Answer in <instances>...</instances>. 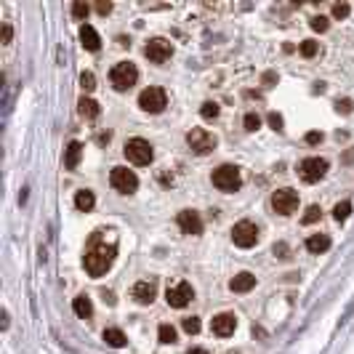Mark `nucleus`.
<instances>
[{
    "label": "nucleus",
    "mask_w": 354,
    "mask_h": 354,
    "mask_svg": "<svg viewBox=\"0 0 354 354\" xmlns=\"http://www.w3.org/2000/svg\"><path fill=\"white\" fill-rule=\"evenodd\" d=\"M115 256H117V248L115 245H107V242H93L85 253L83 264H85V272L91 277H101L112 264H115Z\"/></svg>",
    "instance_id": "1"
},
{
    "label": "nucleus",
    "mask_w": 354,
    "mask_h": 354,
    "mask_svg": "<svg viewBox=\"0 0 354 354\" xmlns=\"http://www.w3.org/2000/svg\"><path fill=\"white\" fill-rule=\"evenodd\" d=\"M210 181H213V186L221 189V192H237L240 184H242L237 165H221V168H216L213 176H210Z\"/></svg>",
    "instance_id": "2"
},
{
    "label": "nucleus",
    "mask_w": 354,
    "mask_h": 354,
    "mask_svg": "<svg viewBox=\"0 0 354 354\" xmlns=\"http://www.w3.org/2000/svg\"><path fill=\"white\" fill-rule=\"evenodd\" d=\"M123 152L133 165H149L155 160V149H152V144L147 139H128Z\"/></svg>",
    "instance_id": "3"
},
{
    "label": "nucleus",
    "mask_w": 354,
    "mask_h": 354,
    "mask_svg": "<svg viewBox=\"0 0 354 354\" xmlns=\"http://www.w3.org/2000/svg\"><path fill=\"white\" fill-rule=\"evenodd\" d=\"M139 107L144 112H149V115H157V112H163L165 107H168V93H165L163 88H157V85L144 88L139 93Z\"/></svg>",
    "instance_id": "4"
},
{
    "label": "nucleus",
    "mask_w": 354,
    "mask_h": 354,
    "mask_svg": "<svg viewBox=\"0 0 354 354\" xmlns=\"http://www.w3.org/2000/svg\"><path fill=\"white\" fill-rule=\"evenodd\" d=\"M110 80H112V85H115V91H128L130 85H136V80H139V70H136V64H130V61H120V64L112 67Z\"/></svg>",
    "instance_id": "5"
},
{
    "label": "nucleus",
    "mask_w": 354,
    "mask_h": 354,
    "mask_svg": "<svg viewBox=\"0 0 354 354\" xmlns=\"http://www.w3.org/2000/svg\"><path fill=\"white\" fill-rule=\"evenodd\" d=\"M186 144H189V149L195 155H208V152H213L219 147V139L213 133H208L205 128H192L186 133Z\"/></svg>",
    "instance_id": "6"
},
{
    "label": "nucleus",
    "mask_w": 354,
    "mask_h": 354,
    "mask_svg": "<svg viewBox=\"0 0 354 354\" xmlns=\"http://www.w3.org/2000/svg\"><path fill=\"white\" fill-rule=\"evenodd\" d=\"M232 242L237 248H253L259 242V226L253 221H240V224L232 226Z\"/></svg>",
    "instance_id": "7"
},
{
    "label": "nucleus",
    "mask_w": 354,
    "mask_h": 354,
    "mask_svg": "<svg viewBox=\"0 0 354 354\" xmlns=\"http://www.w3.org/2000/svg\"><path fill=\"white\" fill-rule=\"evenodd\" d=\"M272 208H275L279 216L296 213V208H298V192L290 189V186H285V189H277L275 195H272Z\"/></svg>",
    "instance_id": "8"
},
{
    "label": "nucleus",
    "mask_w": 354,
    "mask_h": 354,
    "mask_svg": "<svg viewBox=\"0 0 354 354\" xmlns=\"http://www.w3.org/2000/svg\"><path fill=\"white\" fill-rule=\"evenodd\" d=\"M298 173H301V179H304L306 184H315V181H319L325 173H328V160H325V157H306V160H301Z\"/></svg>",
    "instance_id": "9"
},
{
    "label": "nucleus",
    "mask_w": 354,
    "mask_h": 354,
    "mask_svg": "<svg viewBox=\"0 0 354 354\" xmlns=\"http://www.w3.org/2000/svg\"><path fill=\"white\" fill-rule=\"evenodd\" d=\"M112 186L120 192V195H130V192H136V186H139V179H136L133 170L123 168V165H117V168H112V176H110Z\"/></svg>",
    "instance_id": "10"
},
{
    "label": "nucleus",
    "mask_w": 354,
    "mask_h": 354,
    "mask_svg": "<svg viewBox=\"0 0 354 354\" xmlns=\"http://www.w3.org/2000/svg\"><path fill=\"white\" fill-rule=\"evenodd\" d=\"M192 298H195V288H192L189 282H179V285H173V288H168V293H165V301H168V306H173V309H184Z\"/></svg>",
    "instance_id": "11"
},
{
    "label": "nucleus",
    "mask_w": 354,
    "mask_h": 354,
    "mask_svg": "<svg viewBox=\"0 0 354 354\" xmlns=\"http://www.w3.org/2000/svg\"><path fill=\"white\" fill-rule=\"evenodd\" d=\"M170 54H173V45H170L168 40H163V37L149 40L147 48H144V56L149 61H155V64H165V61L170 59Z\"/></svg>",
    "instance_id": "12"
},
{
    "label": "nucleus",
    "mask_w": 354,
    "mask_h": 354,
    "mask_svg": "<svg viewBox=\"0 0 354 354\" xmlns=\"http://www.w3.org/2000/svg\"><path fill=\"white\" fill-rule=\"evenodd\" d=\"M176 224H179V229L184 232V235H203V219H200L197 210H181L179 216H176Z\"/></svg>",
    "instance_id": "13"
},
{
    "label": "nucleus",
    "mask_w": 354,
    "mask_h": 354,
    "mask_svg": "<svg viewBox=\"0 0 354 354\" xmlns=\"http://www.w3.org/2000/svg\"><path fill=\"white\" fill-rule=\"evenodd\" d=\"M130 296L136 298V304L149 306L152 301L157 298V285L152 282V279H139V282L133 285V290H130Z\"/></svg>",
    "instance_id": "14"
},
{
    "label": "nucleus",
    "mask_w": 354,
    "mask_h": 354,
    "mask_svg": "<svg viewBox=\"0 0 354 354\" xmlns=\"http://www.w3.org/2000/svg\"><path fill=\"white\" fill-rule=\"evenodd\" d=\"M237 328V317L229 315V312H221V315L213 317V322H210V330H213L219 338H229L232 333H235Z\"/></svg>",
    "instance_id": "15"
},
{
    "label": "nucleus",
    "mask_w": 354,
    "mask_h": 354,
    "mask_svg": "<svg viewBox=\"0 0 354 354\" xmlns=\"http://www.w3.org/2000/svg\"><path fill=\"white\" fill-rule=\"evenodd\" d=\"M256 288V275H250V272H240L237 277H232L229 282V290L232 293H248V290Z\"/></svg>",
    "instance_id": "16"
},
{
    "label": "nucleus",
    "mask_w": 354,
    "mask_h": 354,
    "mask_svg": "<svg viewBox=\"0 0 354 354\" xmlns=\"http://www.w3.org/2000/svg\"><path fill=\"white\" fill-rule=\"evenodd\" d=\"M80 43H83L85 51H99L101 48V37H99V32H96L91 24L80 27Z\"/></svg>",
    "instance_id": "17"
},
{
    "label": "nucleus",
    "mask_w": 354,
    "mask_h": 354,
    "mask_svg": "<svg viewBox=\"0 0 354 354\" xmlns=\"http://www.w3.org/2000/svg\"><path fill=\"white\" fill-rule=\"evenodd\" d=\"M72 309H75V315L80 319H91V317H93V304H91L88 296H77V298L72 301Z\"/></svg>",
    "instance_id": "18"
},
{
    "label": "nucleus",
    "mask_w": 354,
    "mask_h": 354,
    "mask_svg": "<svg viewBox=\"0 0 354 354\" xmlns=\"http://www.w3.org/2000/svg\"><path fill=\"white\" fill-rule=\"evenodd\" d=\"M80 157H83V144H80V141H70V147H67V155H64V165L70 170L77 168Z\"/></svg>",
    "instance_id": "19"
},
{
    "label": "nucleus",
    "mask_w": 354,
    "mask_h": 354,
    "mask_svg": "<svg viewBox=\"0 0 354 354\" xmlns=\"http://www.w3.org/2000/svg\"><path fill=\"white\" fill-rule=\"evenodd\" d=\"M330 248V237L328 235H312L306 240V250L309 253H325V250Z\"/></svg>",
    "instance_id": "20"
},
{
    "label": "nucleus",
    "mask_w": 354,
    "mask_h": 354,
    "mask_svg": "<svg viewBox=\"0 0 354 354\" xmlns=\"http://www.w3.org/2000/svg\"><path fill=\"white\" fill-rule=\"evenodd\" d=\"M93 205H96V197H93V192H91V189H80L75 195V208L77 210H85V213H88Z\"/></svg>",
    "instance_id": "21"
},
{
    "label": "nucleus",
    "mask_w": 354,
    "mask_h": 354,
    "mask_svg": "<svg viewBox=\"0 0 354 354\" xmlns=\"http://www.w3.org/2000/svg\"><path fill=\"white\" fill-rule=\"evenodd\" d=\"M77 107H80V115L83 117H88V120H93V117H99V104H96L93 99H88V96H83V99L77 101Z\"/></svg>",
    "instance_id": "22"
},
{
    "label": "nucleus",
    "mask_w": 354,
    "mask_h": 354,
    "mask_svg": "<svg viewBox=\"0 0 354 354\" xmlns=\"http://www.w3.org/2000/svg\"><path fill=\"white\" fill-rule=\"evenodd\" d=\"M104 341L110 346H115V349H123V346H125V333L120 328H107L104 330Z\"/></svg>",
    "instance_id": "23"
},
{
    "label": "nucleus",
    "mask_w": 354,
    "mask_h": 354,
    "mask_svg": "<svg viewBox=\"0 0 354 354\" xmlns=\"http://www.w3.org/2000/svg\"><path fill=\"white\" fill-rule=\"evenodd\" d=\"M157 338H160V344H176V328L173 325H160Z\"/></svg>",
    "instance_id": "24"
},
{
    "label": "nucleus",
    "mask_w": 354,
    "mask_h": 354,
    "mask_svg": "<svg viewBox=\"0 0 354 354\" xmlns=\"http://www.w3.org/2000/svg\"><path fill=\"white\" fill-rule=\"evenodd\" d=\"M349 213H352V203H349V200H344V203H338V205L333 208V219L338 221V224L349 219Z\"/></svg>",
    "instance_id": "25"
},
{
    "label": "nucleus",
    "mask_w": 354,
    "mask_h": 354,
    "mask_svg": "<svg viewBox=\"0 0 354 354\" xmlns=\"http://www.w3.org/2000/svg\"><path fill=\"white\" fill-rule=\"evenodd\" d=\"M88 14H91V5L88 3H83V0H75V3H72V16H75V19L85 21V19H88Z\"/></svg>",
    "instance_id": "26"
},
{
    "label": "nucleus",
    "mask_w": 354,
    "mask_h": 354,
    "mask_svg": "<svg viewBox=\"0 0 354 354\" xmlns=\"http://www.w3.org/2000/svg\"><path fill=\"white\" fill-rule=\"evenodd\" d=\"M219 112H221V107L216 104V101H205L203 110H200V115H203L205 120H216V117H219Z\"/></svg>",
    "instance_id": "27"
},
{
    "label": "nucleus",
    "mask_w": 354,
    "mask_h": 354,
    "mask_svg": "<svg viewBox=\"0 0 354 354\" xmlns=\"http://www.w3.org/2000/svg\"><path fill=\"white\" fill-rule=\"evenodd\" d=\"M319 216H322V208H319V205H309V208H306V213H304V224H315V221L319 219Z\"/></svg>",
    "instance_id": "28"
},
{
    "label": "nucleus",
    "mask_w": 354,
    "mask_h": 354,
    "mask_svg": "<svg viewBox=\"0 0 354 354\" xmlns=\"http://www.w3.org/2000/svg\"><path fill=\"white\" fill-rule=\"evenodd\" d=\"M259 128H261V117L256 115V112H248V115H245V130L253 133V130H259Z\"/></svg>",
    "instance_id": "29"
},
{
    "label": "nucleus",
    "mask_w": 354,
    "mask_h": 354,
    "mask_svg": "<svg viewBox=\"0 0 354 354\" xmlns=\"http://www.w3.org/2000/svg\"><path fill=\"white\" fill-rule=\"evenodd\" d=\"M181 328H184L189 335H195V333H200V319H197V317H184Z\"/></svg>",
    "instance_id": "30"
},
{
    "label": "nucleus",
    "mask_w": 354,
    "mask_h": 354,
    "mask_svg": "<svg viewBox=\"0 0 354 354\" xmlns=\"http://www.w3.org/2000/svg\"><path fill=\"white\" fill-rule=\"evenodd\" d=\"M298 51H301V56H306V59H312V56L317 54V43H315V40H304V43L298 45Z\"/></svg>",
    "instance_id": "31"
},
{
    "label": "nucleus",
    "mask_w": 354,
    "mask_h": 354,
    "mask_svg": "<svg viewBox=\"0 0 354 354\" xmlns=\"http://www.w3.org/2000/svg\"><path fill=\"white\" fill-rule=\"evenodd\" d=\"M80 88H83V91H93L96 88L93 72H83V75H80Z\"/></svg>",
    "instance_id": "32"
},
{
    "label": "nucleus",
    "mask_w": 354,
    "mask_h": 354,
    "mask_svg": "<svg viewBox=\"0 0 354 354\" xmlns=\"http://www.w3.org/2000/svg\"><path fill=\"white\" fill-rule=\"evenodd\" d=\"M349 3H335L333 5V19H346V16H349Z\"/></svg>",
    "instance_id": "33"
},
{
    "label": "nucleus",
    "mask_w": 354,
    "mask_h": 354,
    "mask_svg": "<svg viewBox=\"0 0 354 354\" xmlns=\"http://www.w3.org/2000/svg\"><path fill=\"white\" fill-rule=\"evenodd\" d=\"M312 30H315V32H325V30H328V19H325V16H315V19H312Z\"/></svg>",
    "instance_id": "34"
},
{
    "label": "nucleus",
    "mask_w": 354,
    "mask_h": 354,
    "mask_svg": "<svg viewBox=\"0 0 354 354\" xmlns=\"http://www.w3.org/2000/svg\"><path fill=\"white\" fill-rule=\"evenodd\" d=\"M352 99H338V101H335V110H338V112H344V115H349V112H352Z\"/></svg>",
    "instance_id": "35"
},
{
    "label": "nucleus",
    "mask_w": 354,
    "mask_h": 354,
    "mask_svg": "<svg viewBox=\"0 0 354 354\" xmlns=\"http://www.w3.org/2000/svg\"><path fill=\"white\" fill-rule=\"evenodd\" d=\"M266 120H269V125H272L275 130H282V115H277V112H269V117H266Z\"/></svg>",
    "instance_id": "36"
},
{
    "label": "nucleus",
    "mask_w": 354,
    "mask_h": 354,
    "mask_svg": "<svg viewBox=\"0 0 354 354\" xmlns=\"http://www.w3.org/2000/svg\"><path fill=\"white\" fill-rule=\"evenodd\" d=\"M304 141L306 144H319V141H322V133H319V130H309V133L304 136Z\"/></svg>",
    "instance_id": "37"
},
{
    "label": "nucleus",
    "mask_w": 354,
    "mask_h": 354,
    "mask_svg": "<svg viewBox=\"0 0 354 354\" xmlns=\"http://www.w3.org/2000/svg\"><path fill=\"white\" fill-rule=\"evenodd\" d=\"M96 11H99L101 16H107L112 11V3H107V0H101V3H96Z\"/></svg>",
    "instance_id": "38"
},
{
    "label": "nucleus",
    "mask_w": 354,
    "mask_h": 354,
    "mask_svg": "<svg viewBox=\"0 0 354 354\" xmlns=\"http://www.w3.org/2000/svg\"><path fill=\"white\" fill-rule=\"evenodd\" d=\"M3 43H11V24H3Z\"/></svg>",
    "instance_id": "39"
},
{
    "label": "nucleus",
    "mask_w": 354,
    "mask_h": 354,
    "mask_svg": "<svg viewBox=\"0 0 354 354\" xmlns=\"http://www.w3.org/2000/svg\"><path fill=\"white\" fill-rule=\"evenodd\" d=\"M279 253V259H285V253H288V248H285V245L282 242H279V245H275V256Z\"/></svg>",
    "instance_id": "40"
},
{
    "label": "nucleus",
    "mask_w": 354,
    "mask_h": 354,
    "mask_svg": "<svg viewBox=\"0 0 354 354\" xmlns=\"http://www.w3.org/2000/svg\"><path fill=\"white\" fill-rule=\"evenodd\" d=\"M264 83H275V72H266V75H264Z\"/></svg>",
    "instance_id": "41"
},
{
    "label": "nucleus",
    "mask_w": 354,
    "mask_h": 354,
    "mask_svg": "<svg viewBox=\"0 0 354 354\" xmlns=\"http://www.w3.org/2000/svg\"><path fill=\"white\" fill-rule=\"evenodd\" d=\"M186 354H208V352H205V349H200V346H195V349H189Z\"/></svg>",
    "instance_id": "42"
}]
</instances>
